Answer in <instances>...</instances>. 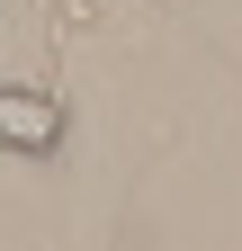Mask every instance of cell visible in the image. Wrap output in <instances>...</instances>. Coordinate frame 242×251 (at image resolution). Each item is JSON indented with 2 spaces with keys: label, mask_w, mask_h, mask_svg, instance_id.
<instances>
[{
  "label": "cell",
  "mask_w": 242,
  "mask_h": 251,
  "mask_svg": "<svg viewBox=\"0 0 242 251\" xmlns=\"http://www.w3.org/2000/svg\"><path fill=\"white\" fill-rule=\"evenodd\" d=\"M54 144H63V99L45 81H0V152L45 162Z\"/></svg>",
  "instance_id": "obj_1"
}]
</instances>
